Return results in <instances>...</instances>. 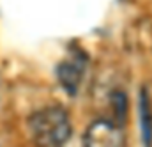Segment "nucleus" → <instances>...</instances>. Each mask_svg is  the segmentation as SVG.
Wrapping results in <instances>:
<instances>
[{
    "mask_svg": "<svg viewBox=\"0 0 152 147\" xmlns=\"http://www.w3.org/2000/svg\"><path fill=\"white\" fill-rule=\"evenodd\" d=\"M32 142L37 147H64L71 135V117L60 105H50L36 110L27 121Z\"/></svg>",
    "mask_w": 152,
    "mask_h": 147,
    "instance_id": "1",
    "label": "nucleus"
},
{
    "mask_svg": "<svg viewBox=\"0 0 152 147\" xmlns=\"http://www.w3.org/2000/svg\"><path fill=\"white\" fill-rule=\"evenodd\" d=\"M83 147H127L124 128L113 121L97 119L87 128Z\"/></svg>",
    "mask_w": 152,
    "mask_h": 147,
    "instance_id": "2",
    "label": "nucleus"
},
{
    "mask_svg": "<svg viewBox=\"0 0 152 147\" xmlns=\"http://www.w3.org/2000/svg\"><path fill=\"white\" fill-rule=\"evenodd\" d=\"M83 76H85V60L81 57H78V55L62 60L57 66L58 83L62 85V89L69 96L78 94V90L81 87V82H83Z\"/></svg>",
    "mask_w": 152,
    "mask_h": 147,
    "instance_id": "3",
    "label": "nucleus"
},
{
    "mask_svg": "<svg viewBox=\"0 0 152 147\" xmlns=\"http://www.w3.org/2000/svg\"><path fill=\"white\" fill-rule=\"evenodd\" d=\"M138 119L142 142L145 147H152V98L147 87H143L138 96Z\"/></svg>",
    "mask_w": 152,
    "mask_h": 147,
    "instance_id": "4",
    "label": "nucleus"
},
{
    "mask_svg": "<svg viewBox=\"0 0 152 147\" xmlns=\"http://www.w3.org/2000/svg\"><path fill=\"white\" fill-rule=\"evenodd\" d=\"M112 110H113V122H117L118 126L124 124L126 121V115H127V94L122 92V90H115L112 94Z\"/></svg>",
    "mask_w": 152,
    "mask_h": 147,
    "instance_id": "5",
    "label": "nucleus"
}]
</instances>
